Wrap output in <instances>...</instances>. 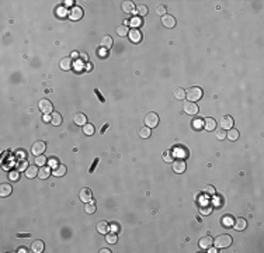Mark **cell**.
<instances>
[{"mask_svg": "<svg viewBox=\"0 0 264 253\" xmlns=\"http://www.w3.org/2000/svg\"><path fill=\"white\" fill-rule=\"evenodd\" d=\"M212 243H214V239H212L211 236H204L200 239L198 245H200L201 249H208L209 246H212Z\"/></svg>", "mask_w": 264, "mask_h": 253, "instance_id": "16", "label": "cell"}, {"mask_svg": "<svg viewBox=\"0 0 264 253\" xmlns=\"http://www.w3.org/2000/svg\"><path fill=\"white\" fill-rule=\"evenodd\" d=\"M129 23L132 24V27H134V28H136V27L142 25V19H140V17H134V19H132Z\"/></svg>", "mask_w": 264, "mask_h": 253, "instance_id": "42", "label": "cell"}, {"mask_svg": "<svg viewBox=\"0 0 264 253\" xmlns=\"http://www.w3.org/2000/svg\"><path fill=\"white\" fill-rule=\"evenodd\" d=\"M38 108L41 110V113L51 114V113H52L53 105H52V103H51L49 100H48V98H41V100L38 101Z\"/></svg>", "mask_w": 264, "mask_h": 253, "instance_id": "3", "label": "cell"}, {"mask_svg": "<svg viewBox=\"0 0 264 253\" xmlns=\"http://www.w3.org/2000/svg\"><path fill=\"white\" fill-rule=\"evenodd\" d=\"M100 47L103 48V49H106V51L111 49V47H113V38H111V35H104V37L101 38Z\"/></svg>", "mask_w": 264, "mask_h": 253, "instance_id": "14", "label": "cell"}, {"mask_svg": "<svg viewBox=\"0 0 264 253\" xmlns=\"http://www.w3.org/2000/svg\"><path fill=\"white\" fill-rule=\"evenodd\" d=\"M107 128H108V124H104V125H103V128H101V134H103V132L106 131Z\"/></svg>", "mask_w": 264, "mask_h": 253, "instance_id": "55", "label": "cell"}, {"mask_svg": "<svg viewBox=\"0 0 264 253\" xmlns=\"http://www.w3.org/2000/svg\"><path fill=\"white\" fill-rule=\"evenodd\" d=\"M163 159H164V162H173L174 160V159H173V153L170 152V150H167V152L163 153Z\"/></svg>", "mask_w": 264, "mask_h": 253, "instance_id": "44", "label": "cell"}, {"mask_svg": "<svg viewBox=\"0 0 264 253\" xmlns=\"http://www.w3.org/2000/svg\"><path fill=\"white\" fill-rule=\"evenodd\" d=\"M162 24H163L166 28H173V27L176 25L174 16H172V14H164V16L162 17Z\"/></svg>", "mask_w": 264, "mask_h": 253, "instance_id": "9", "label": "cell"}, {"mask_svg": "<svg viewBox=\"0 0 264 253\" xmlns=\"http://www.w3.org/2000/svg\"><path fill=\"white\" fill-rule=\"evenodd\" d=\"M94 93H96V96H97V97L100 98V101H101V103H106V98H104L103 96H101L100 90H98V89H94Z\"/></svg>", "mask_w": 264, "mask_h": 253, "instance_id": "47", "label": "cell"}, {"mask_svg": "<svg viewBox=\"0 0 264 253\" xmlns=\"http://www.w3.org/2000/svg\"><path fill=\"white\" fill-rule=\"evenodd\" d=\"M166 11H167V7L164 4H160V6H157V7H156V13H157L159 16H162V17L166 14Z\"/></svg>", "mask_w": 264, "mask_h": 253, "instance_id": "41", "label": "cell"}, {"mask_svg": "<svg viewBox=\"0 0 264 253\" xmlns=\"http://www.w3.org/2000/svg\"><path fill=\"white\" fill-rule=\"evenodd\" d=\"M183 111H184L185 114H188V115H197L198 105L195 103H193V101H185V103L183 104Z\"/></svg>", "mask_w": 264, "mask_h": 253, "instance_id": "5", "label": "cell"}, {"mask_svg": "<svg viewBox=\"0 0 264 253\" xmlns=\"http://www.w3.org/2000/svg\"><path fill=\"white\" fill-rule=\"evenodd\" d=\"M44 248H45V245H44L42 240H34V242L31 243V250L35 252V253L44 252Z\"/></svg>", "mask_w": 264, "mask_h": 253, "instance_id": "19", "label": "cell"}, {"mask_svg": "<svg viewBox=\"0 0 264 253\" xmlns=\"http://www.w3.org/2000/svg\"><path fill=\"white\" fill-rule=\"evenodd\" d=\"M48 162V159L45 158L44 155H38V156H35V163L38 165V166H45V163Z\"/></svg>", "mask_w": 264, "mask_h": 253, "instance_id": "38", "label": "cell"}, {"mask_svg": "<svg viewBox=\"0 0 264 253\" xmlns=\"http://www.w3.org/2000/svg\"><path fill=\"white\" fill-rule=\"evenodd\" d=\"M72 3H73L72 0H68V2H65V6H72ZM72 7H73V6H72Z\"/></svg>", "mask_w": 264, "mask_h": 253, "instance_id": "58", "label": "cell"}, {"mask_svg": "<svg viewBox=\"0 0 264 253\" xmlns=\"http://www.w3.org/2000/svg\"><path fill=\"white\" fill-rule=\"evenodd\" d=\"M11 191H13V188H11L10 183H2V186H0V195H2V197L10 195Z\"/></svg>", "mask_w": 264, "mask_h": 253, "instance_id": "17", "label": "cell"}, {"mask_svg": "<svg viewBox=\"0 0 264 253\" xmlns=\"http://www.w3.org/2000/svg\"><path fill=\"white\" fill-rule=\"evenodd\" d=\"M98 160H100V159H98V158H96V159H94V162H93L91 167H90V173H93V171H94V169H96V166H97Z\"/></svg>", "mask_w": 264, "mask_h": 253, "instance_id": "48", "label": "cell"}, {"mask_svg": "<svg viewBox=\"0 0 264 253\" xmlns=\"http://www.w3.org/2000/svg\"><path fill=\"white\" fill-rule=\"evenodd\" d=\"M24 171H25V176L28 177V179H34L35 176H38V171H40V170L37 169L35 165H31V166H28Z\"/></svg>", "mask_w": 264, "mask_h": 253, "instance_id": "18", "label": "cell"}, {"mask_svg": "<svg viewBox=\"0 0 264 253\" xmlns=\"http://www.w3.org/2000/svg\"><path fill=\"white\" fill-rule=\"evenodd\" d=\"M96 208H97V207H96V203L91 200V201H89L87 205L85 207V211H86L87 214H94V212H96Z\"/></svg>", "mask_w": 264, "mask_h": 253, "instance_id": "35", "label": "cell"}, {"mask_svg": "<svg viewBox=\"0 0 264 253\" xmlns=\"http://www.w3.org/2000/svg\"><path fill=\"white\" fill-rule=\"evenodd\" d=\"M202 193L206 195V197H214L215 194H217V190H215L214 186H211V184H208V186H205L202 190Z\"/></svg>", "mask_w": 264, "mask_h": 253, "instance_id": "27", "label": "cell"}, {"mask_svg": "<svg viewBox=\"0 0 264 253\" xmlns=\"http://www.w3.org/2000/svg\"><path fill=\"white\" fill-rule=\"evenodd\" d=\"M79 58L82 62H86V63L89 62V55L86 52H79Z\"/></svg>", "mask_w": 264, "mask_h": 253, "instance_id": "45", "label": "cell"}, {"mask_svg": "<svg viewBox=\"0 0 264 253\" xmlns=\"http://www.w3.org/2000/svg\"><path fill=\"white\" fill-rule=\"evenodd\" d=\"M117 32H118L119 37H127L128 32H129V30H128L127 25H118V28H117Z\"/></svg>", "mask_w": 264, "mask_h": 253, "instance_id": "37", "label": "cell"}, {"mask_svg": "<svg viewBox=\"0 0 264 253\" xmlns=\"http://www.w3.org/2000/svg\"><path fill=\"white\" fill-rule=\"evenodd\" d=\"M94 125H91V124H86V125H83V134H86V135H93L94 134Z\"/></svg>", "mask_w": 264, "mask_h": 253, "instance_id": "36", "label": "cell"}, {"mask_svg": "<svg viewBox=\"0 0 264 253\" xmlns=\"http://www.w3.org/2000/svg\"><path fill=\"white\" fill-rule=\"evenodd\" d=\"M108 252H110L108 249H101V253H108Z\"/></svg>", "mask_w": 264, "mask_h": 253, "instance_id": "59", "label": "cell"}, {"mask_svg": "<svg viewBox=\"0 0 264 253\" xmlns=\"http://www.w3.org/2000/svg\"><path fill=\"white\" fill-rule=\"evenodd\" d=\"M202 94H204L202 89H201V87H197V86L191 87V89H188L187 92H185V97L188 98V101H193V103H195V101L200 100V98L202 97Z\"/></svg>", "mask_w": 264, "mask_h": 253, "instance_id": "2", "label": "cell"}, {"mask_svg": "<svg viewBox=\"0 0 264 253\" xmlns=\"http://www.w3.org/2000/svg\"><path fill=\"white\" fill-rule=\"evenodd\" d=\"M232 242H233V239H232V236L230 235H228V233H223V235H219V236H217L214 239V243H215V246H217L218 249H225V248H229L230 245H232Z\"/></svg>", "mask_w": 264, "mask_h": 253, "instance_id": "1", "label": "cell"}, {"mask_svg": "<svg viewBox=\"0 0 264 253\" xmlns=\"http://www.w3.org/2000/svg\"><path fill=\"white\" fill-rule=\"evenodd\" d=\"M45 149H47V143H45L44 141H37V142H34V145L31 146V153L35 156L44 155Z\"/></svg>", "mask_w": 264, "mask_h": 253, "instance_id": "4", "label": "cell"}, {"mask_svg": "<svg viewBox=\"0 0 264 253\" xmlns=\"http://www.w3.org/2000/svg\"><path fill=\"white\" fill-rule=\"evenodd\" d=\"M51 173H52V170H51V167H48V166H41L40 169V171H38V177L40 179H48V177L51 176Z\"/></svg>", "mask_w": 264, "mask_h": 253, "instance_id": "22", "label": "cell"}, {"mask_svg": "<svg viewBox=\"0 0 264 253\" xmlns=\"http://www.w3.org/2000/svg\"><path fill=\"white\" fill-rule=\"evenodd\" d=\"M51 122H52L53 125H61L62 124V115L58 113V111L51 113Z\"/></svg>", "mask_w": 264, "mask_h": 253, "instance_id": "25", "label": "cell"}, {"mask_svg": "<svg viewBox=\"0 0 264 253\" xmlns=\"http://www.w3.org/2000/svg\"><path fill=\"white\" fill-rule=\"evenodd\" d=\"M85 69H86V70H87V72H90V70H91V69H93V65H91V63H90V62H87V63H86V66H85Z\"/></svg>", "mask_w": 264, "mask_h": 253, "instance_id": "51", "label": "cell"}, {"mask_svg": "<svg viewBox=\"0 0 264 253\" xmlns=\"http://www.w3.org/2000/svg\"><path fill=\"white\" fill-rule=\"evenodd\" d=\"M226 138H229L230 141H236L239 138V131L235 128H230L228 129V134H226Z\"/></svg>", "mask_w": 264, "mask_h": 253, "instance_id": "30", "label": "cell"}, {"mask_svg": "<svg viewBox=\"0 0 264 253\" xmlns=\"http://www.w3.org/2000/svg\"><path fill=\"white\" fill-rule=\"evenodd\" d=\"M79 197H80V201H83L85 204H87L89 201H91V190L87 188V187L82 188V190H80Z\"/></svg>", "mask_w": 264, "mask_h": 253, "instance_id": "12", "label": "cell"}, {"mask_svg": "<svg viewBox=\"0 0 264 253\" xmlns=\"http://www.w3.org/2000/svg\"><path fill=\"white\" fill-rule=\"evenodd\" d=\"M151 128L149 126H142V128L139 129V137L140 138H149L151 137Z\"/></svg>", "mask_w": 264, "mask_h": 253, "instance_id": "34", "label": "cell"}, {"mask_svg": "<svg viewBox=\"0 0 264 253\" xmlns=\"http://www.w3.org/2000/svg\"><path fill=\"white\" fill-rule=\"evenodd\" d=\"M44 121H47V122L51 121V114H49V115H45V117H44Z\"/></svg>", "mask_w": 264, "mask_h": 253, "instance_id": "56", "label": "cell"}, {"mask_svg": "<svg viewBox=\"0 0 264 253\" xmlns=\"http://www.w3.org/2000/svg\"><path fill=\"white\" fill-rule=\"evenodd\" d=\"M72 56H73V58H77V56H79V52H76V51H73V52H72Z\"/></svg>", "mask_w": 264, "mask_h": 253, "instance_id": "57", "label": "cell"}, {"mask_svg": "<svg viewBox=\"0 0 264 253\" xmlns=\"http://www.w3.org/2000/svg\"><path fill=\"white\" fill-rule=\"evenodd\" d=\"M215 126H217V121L214 118H205L204 120V128L206 131H214Z\"/></svg>", "mask_w": 264, "mask_h": 253, "instance_id": "23", "label": "cell"}, {"mask_svg": "<svg viewBox=\"0 0 264 253\" xmlns=\"http://www.w3.org/2000/svg\"><path fill=\"white\" fill-rule=\"evenodd\" d=\"M53 176H56V177H61V176H65V173H66V166L65 165H62V163H58L55 167H53Z\"/></svg>", "mask_w": 264, "mask_h": 253, "instance_id": "20", "label": "cell"}, {"mask_svg": "<svg viewBox=\"0 0 264 253\" xmlns=\"http://www.w3.org/2000/svg\"><path fill=\"white\" fill-rule=\"evenodd\" d=\"M174 97L177 98V100H184L185 98V90L181 89V87H177V89L174 90Z\"/></svg>", "mask_w": 264, "mask_h": 253, "instance_id": "32", "label": "cell"}, {"mask_svg": "<svg viewBox=\"0 0 264 253\" xmlns=\"http://www.w3.org/2000/svg\"><path fill=\"white\" fill-rule=\"evenodd\" d=\"M172 167H173V171H176V173H184L187 163H185L184 159H174Z\"/></svg>", "mask_w": 264, "mask_h": 253, "instance_id": "7", "label": "cell"}, {"mask_svg": "<svg viewBox=\"0 0 264 253\" xmlns=\"http://www.w3.org/2000/svg\"><path fill=\"white\" fill-rule=\"evenodd\" d=\"M27 167H28V165H27V160H21V163H19V170L20 171L25 170Z\"/></svg>", "mask_w": 264, "mask_h": 253, "instance_id": "46", "label": "cell"}, {"mask_svg": "<svg viewBox=\"0 0 264 253\" xmlns=\"http://www.w3.org/2000/svg\"><path fill=\"white\" fill-rule=\"evenodd\" d=\"M215 138H218L219 141L225 139V138H226V132H225V129H222V128L215 129Z\"/></svg>", "mask_w": 264, "mask_h": 253, "instance_id": "39", "label": "cell"}, {"mask_svg": "<svg viewBox=\"0 0 264 253\" xmlns=\"http://www.w3.org/2000/svg\"><path fill=\"white\" fill-rule=\"evenodd\" d=\"M233 118L230 115H223L221 118V128L222 129H230V128H233Z\"/></svg>", "mask_w": 264, "mask_h": 253, "instance_id": "11", "label": "cell"}, {"mask_svg": "<svg viewBox=\"0 0 264 253\" xmlns=\"http://www.w3.org/2000/svg\"><path fill=\"white\" fill-rule=\"evenodd\" d=\"M8 180H10V182H19L20 180V170L19 169H14V170L8 171Z\"/></svg>", "mask_w": 264, "mask_h": 253, "instance_id": "28", "label": "cell"}, {"mask_svg": "<svg viewBox=\"0 0 264 253\" xmlns=\"http://www.w3.org/2000/svg\"><path fill=\"white\" fill-rule=\"evenodd\" d=\"M17 252H19V253H27L28 250H27V248H24V246H21V248H19V249H17Z\"/></svg>", "mask_w": 264, "mask_h": 253, "instance_id": "52", "label": "cell"}, {"mask_svg": "<svg viewBox=\"0 0 264 253\" xmlns=\"http://www.w3.org/2000/svg\"><path fill=\"white\" fill-rule=\"evenodd\" d=\"M211 212H212L211 204H204V205L200 207V214H202V215H209Z\"/></svg>", "mask_w": 264, "mask_h": 253, "instance_id": "31", "label": "cell"}, {"mask_svg": "<svg viewBox=\"0 0 264 253\" xmlns=\"http://www.w3.org/2000/svg\"><path fill=\"white\" fill-rule=\"evenodd\" d=\"M17 238H30V233H17Z\"/></svg>", "mask_w": 264, "mask_h": 253, "instance_id": "53", "label": "cell"}, {"mask_svg": "<svg viewBox=\"0 0 264 253\" xmlns=\"http://www.w3.org/2000/svg\"><path fill=\"white\" fill-rule=\"evenodd\" d=\"M159 124V115L156 113H149L148 115L145 117V125L149 126V128H155V126H157Z\"/></svg>", "mask_w": 264, "mask_h": 253, "instance_id": "6", "label": "cell"}, {"mask_svg": "<svg viewBox=\"0 0 264 253\" xmlns=\"http://www.w3.org/2000/svg\"><path fill=\"white\" fill-rule=\"evenodd\" d=\"M136 14H138V17H145L146 14H148V7H146L145 4H139V6H136Z\"/></svg>", "mask_w": 264, "mask_h": 253, "instance_id": "29", "label": "cell"}, {"mask_svg": "<svg viewBox=\"0 0 264 253\" xmlns=\"http://www.w3.org/2000/svg\"><path fill=\"white\" fill-rule=\"evenodd\" d=\"M246 227H247V222H246L245 218H236L235 219V229L236 231H245Z\"/></svg>", "mask_w": 264, "mask_h": 253, "instance_id": "21", "label": "cell"}, {"mask_svg": "<svg viewBox=\"0 0 264 253\" xmlns=\"http://www.w3.org/2000/svg\"><path fill=\"white\" fill-rule=\"evenodd\" d=\"M97 231L98 233H107L110 231V224L107 221H100L97 224Z\"/></svg>", "mask_w": 264, "mask_h": 253, "instance_id": "24", "label": "cell"}, {"mask_svg": "<svg viewBox=\"0 0 264 253\" xmlns=\"http://www.w3.org/2000/svg\"><path fill=\"white\" fill-rule=\"evenodd\" d=\"M208 249H209V250H208L209 253H217L218 252V248H212V246H209Z\"/></svg>", "mask_w": 264, "mask_h": 253, "instance_id": "54", "label": "cell"}, {"mask_svg": "<svg viewBox=\"0 0 264 253\" xmlns=\"http://www.w3.org/2000/svg\"><path fill=\"white\" fill-rule=\"evenodd\" d=\"M48 162H49V165H51V166H52V167H55L56 165H58V163H56V159H53V158L48 159Z\"/></svg>", "mask_w": 264, "mask_h": 253, "instance_id": "49", "label": "cell"}, {"mask_svg": "<svg viewBox=\"0 0 264 253\" xmlns=\"http://www.w3.org/2000/svg\"><path fill=\"white\" fill-rule=\"evenodd\" d=\"M106 240L108 243H117V235L110 232V233H106Z\"/></svg>", "mask_w": 264, "mask_h": 253, "instance_id": "40", "label": "cell"}, {"mask_svg": "<svg viewBox=\"0 0 264 253\" xmlns=\"http://www.w3.org/2000/svg\"><path fill=\"white\" fill-rule=\"evenodd\" d=\"M193 128L195 131H200L201 128H204V120L202 118H194L193 120Z\"/></svg>", "mask_w": 264, "mask_h": 253, "instance_id": "33", "label": "cell"}, {"mask_svg": "<svg viewBox=\"0 0 264 253\" xmlns=\"http://www.w3.org/2000/svg\"><path fill=\"white\" fill-rule=\"evenodd\" d=\"M222 224L225 225V227H229V225H233V219L230 215H226L223 219H222Z\"/></svg>", "mask_w": 264, "mask_h": 253, "instance_id": "43", "label": "cell"}, {"mask_svg": "<svg viewBox=\"0 0 264 253\" xmlns=\"http://www.w3.org/2000/svg\"><path fill=\"white\" fill-rule=\"evenodd\" d=\"M59 66H61V69H63V70H69V69L72 68V59L69 58V56H66V58H62L61 59V63H59Z\"/></svg>", "mask_w": 264, "mask_h": 253, "instance_id": "26", "label": "cell"}, {"mask_svg": "<svg viewBox=\"0 0 264 253\" xmlns=\"http://www.w3.org/2000/svg\"><path fill=\"white\" fill-rule=\"evenodd\" d=\"M110 229L113 231V232H117V231H119V228H118V225H117V224H113L110 227Z\"/></svg>", "mask_w": 264, "mask_h": 253, "instance_id": "50", "label": "cell"}, {"mask_svg": "<svg viewBox=\"0 0 264 253\" xmlns=\"http://www.w3.org/2000/svg\"><path fill=\"white\" fill-rule=\"evenodd\" d=\"M128 37H129L131 42L138 44V42H140V40H142V32H140L138 28H132L131 31L128 32Z\"/></svg>", "mask_w": 264, "mask_h": 253, "instance_id": "10", "label": "cell"}, {"mask_svg": "<svg viewBox=\"0 0 264 253\" xmlns=\"http://www.w3.org/2000/svg\"><path fill=\"white\" fill-rule=\"evenodd\" d=\"M121 7H122V11L124 13H134V10L136 7H135V3L134 2H129V0H125V2H122V4H121Z\"/></svg>", "mask_w": 264, "mask_h": 253, "instance_id": "15", "label": "cell"}, {"mask_svg": "<svg viewBox=\"0 0 264 253\" xmlns=\"http://www.w3.org/2000/svg\"><path fill=\"white\" fill-rule=\"evenodd\" d=\"M83 17V8L80 6H73L69 11V19L73 20V21H77Z\"/></svg>", "mask_w": 264, "mask_h": 253, "instance_id": "8", "label": "cell"}, {"mask_svg": "<svg viewBox=\"0 0 264 253\" xmlns=\"http://www.w3.org/2000/svg\"><path fill=\"white\" fill-rule=\"evenodd\" d=\"M73 121H74V124H77V125H86L87 124V117L83 113H74V115H73Z\"/></svg>", "mask_w": 264, "mask_h": 253, "instance_id": "13", "label": "cell"}]
</instances>
